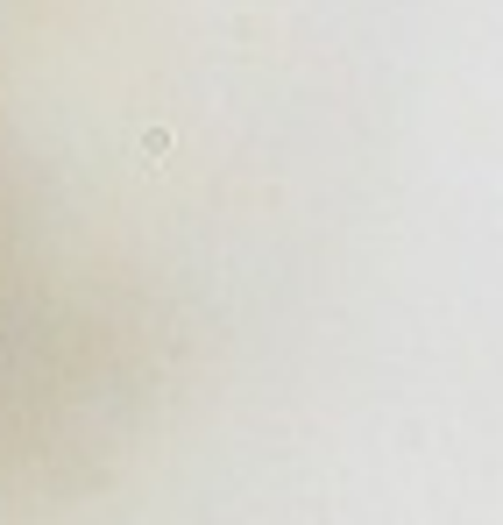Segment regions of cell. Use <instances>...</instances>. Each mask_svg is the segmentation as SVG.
Masks as SVG:
<instances>
[{
  "mask_svg": "<svg viewBox=\"0 0 503 525\" xmlns=\"http://www.w3.org/2000/svg\"><path fill=\"white\" fill-rule=\"evenodd\" d=\"M142 164H156V157H171V128H142Z\"/></svg>",
  "mask_w": 503,
  "mask_h": 525,
  "instance_id": "obj_1",
  "label": "cell"
}]
</instances>
